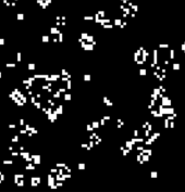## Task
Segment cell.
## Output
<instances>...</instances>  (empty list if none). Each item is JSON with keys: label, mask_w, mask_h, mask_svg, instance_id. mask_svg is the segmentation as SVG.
<instances>
[{"label": "cell", "mask_w": 185, "mask_h": 192, "mask_svg": "<svg viewBox=\"0 0 185 192\" xmlns=\"http://www.w3.org/2000/svg\"><path fill=\"white\" fill-rule=\"evenodd\" d=\"M2 180H3V175L1 174V172H0V182H1Z\"/></svg>", "instance_id": "6da1fadb"}, {"label": "cell", "mask_w": 185, "mask_h": 192, "mask_svg": "<svg viewBox=\"0 0 185 192\" xmlns=\"http://www.w3.org/2000/svg\"><path fill=\"white\" fill-rule=\"evenodd\" d=\"M0 76H1V73H0Z\"/></svg>", "instance_id": "7a4b0ae2"}]
</instances>
